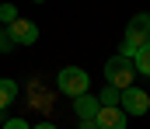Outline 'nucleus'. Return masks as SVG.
<instances>
[{"instance_id":"20e7f679","label":"nucleus","mask_w":150,"mask_h":129,"mask_svg":"<svg viewBox=\"0 0 150 129\" xmlns=\"http://www.w3.org/2000/svg\"><path fill=\"white\" fill-rule=\"evenodd\" d=\"M7 39L14 45H32V42H38V25L28 21V18H18V21L7 25Z\"/></svg>"},{"instance_id":"f03ea898","label":"nucleus","mask_w":150,"mask_h":129,"mask_svg":"<svg viewBox=\"0 0 150 129\" xmlns=\"http://www.w3.org/2000/svg\"><path fill=\"white\" fill-rule=\"evenodd\" d=\"M56 87H59L63 94H70V98H80V94H87L91 77H87V70H80V66H63V70L56 73Z\"/></svg>"},{"instance_id":"9b49d317","label":"nucleus","mask_w":150,"mask_h":129,"mask_svg":"<svg viewBox=\"0 0 150 129\" xmlns=\"http://www.w3.org/2000/svg\"><path fill=\"white\" fill-rule=\"evenodd\" d=\"M11 49H14V42L7 39V32H0V52H11Z\"/></svg>"},{"instance_id":"423d86ee","label":"nucleus","mask_w":150,"mask_h":129,"mask_svg":"<svg viewBox=\"0 0 150 129\" xmlns=\"http://www.w3.org/2000/svg\"><path fill=\"white\" fill-rule=\"evenodd\" d=\"M94 126H98V129H126V126H129V115H126L119 105H115V108H98Z\"/></svg>"},{"instance_id":"39448f33","label":"nucleus","mask_w":150,"mask_h":129,"mask_svg":"<svg viewBox=\"0 0 150 129\" xmlns=\"http://www.w3.org/2000/svg\"><path fill=\"white\" fill-rule=\"evenodd\" d=\"M122 42H129V45H140L150 42V14H136V18H129V25H126V39Z\"/></svg>"},{"instance_id":"ddd939ff","label":"nucleus","mask_w":150,"mask_h":129,"mask_svg":"<svg viewBox=\"0 0 150 129\" xmlns=\"http://www.w3.org/2000/svg\"><path fill=\"white\" fill-rule=\"evenodd\" d=\"M32 129H56L52 122H38V126H32Z\"/></svg>"},{"instance_id":"7ed1b4c3","label":"nucleus","mask_w":150,"mask_h":129,"mask_svg":"<svg viewBox=\"0 0 150 129\" xmlns=\"http://www.w3.org/2000/svg\"><path fill=\"white\" fill-rule=\"evenodd\" d=\"M119 108L126 112V115H147L150 112V94L143 87H126V91H119Z\"/></svg>"},{"instance_id":"2eb2a0df","label":"nucleus","mask_w":150,"mask_h":129,"mask_svg":"<svg viewBox=\"0 0 150 129\" xmlns=\"http://www.w3.org/2000/svg\"><path fill=\"white\" fill-rule=\"evenodd\" d=\"M35 4H45V0H35Z\"/></svg>"},{"instance_id":"f8f14e48","label":"nucleus","mask_w":150,"mask_h":129,"mask_svg":"<svg viewBox=\"0 0 150 129\" xmlns=\"http://www.w3.org/2000/svg\"><path fill=\"white\" fill-rule=\"evenodd\" d=\"M4 129H28V122H25V119H11Z\"/></svg>"},{"instance_id":"f257e3e1","label":"nucleus","mask_w":150,"mask_h":129,"mask_svg":"<svg viewBox=\"0 0 150 129\" xmlns=\"http://www.w3.org/2000/svg\"><path fill=\"white\" fill-rule=\"evenodd\" d=\"M105 80H108V87H115V91H126V87H133V80H136L133 59L112 56V59L105 63Z\"/></svg>"},{"instance_id":"0eeeda50","label":"nucleus","mask_w":150,"mask_h":129,"mask_svg":"<svg viewBox=\"0 0 150 129\" xmlns=\"http://www.w3.org/2000/svg\"><path fill=\"white\" fill-rule=\"evenodd\" d=\"M98 98L94 94H80V98H74V112H77V119L80 122H94V115H98Z\"/></svg>"},{"instance_id":"1a4fd4ad","label":"nucleus","mask_w":150,"mask_h":129,"mask_svg":"<svg viewBox=\"0 0 150 129\" xmlns=\"http://www.w3.org/2000/svg\"><path fill=\"white\" fill-rule=\"evenodd\" d=\"M133 70L143 73V77H150V42H143L140 49H136V56H133Z\"/></svg>"},{"instance_id":"9d476101","label":"nucleus","mask_w":150,"mask_h":129,"mask_svg":"<svg viewBox=\"0 0 150 129\" xmlns=\"http://www.w3.org/2000/svg\"><path fill=\"white\" fill-rule=\"evenodd\" d=\"M0 21H7V25L18 21V7H14V4H4V7H0Z\"/></svg>"},{"instance_id":"6e6552de","label":"nucleus","mask_w":150,"mask_h":129,"mask_svg":"<svg viewBox=\"0 0 150 129\" xmlns=\"http://www.w3.org/2000/svg\"><path fill=\"white\" fill-rule=\"evenodd\" d=\"M14 98H18V80L0 77V112H4V108H11V105H14Z\"/></svg>"},{"instance_id":"4468645a","label":"nucleus","mask_w":150,"mask_h":129,"mask_svg":"<svg viewBox=\"0 0 150 129\" xmlns=\"http://www.w3.org/2000/svg\"><path fill=\"white\" fill-rule=\"evenodd\" d=\"M80 129H98V126H94V122H80Z\"/></svg>"}]
</instances>
